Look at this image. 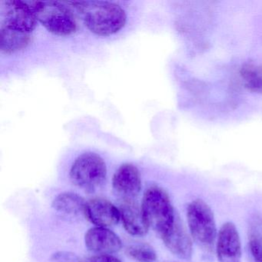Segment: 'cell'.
<instances>
[{
	"label": "cell",
	"mask_w": 262,
	"mask_h": 262,
	"mask_svg": "<svg viewBox=\"0 0 262 262\" xmlns=\"http://www.w3.org/2000/svg\"><path fill=\"white\" fill-rule=\"evenodd\" d=\"M115 192L124 200H134L142 188V179L137 167L131 163L121 165L113 178Z\"/></svg>",
	"instance_id": "8"
},
{
	"label": "cell",
	"mask_w": 262,
	"mask_h": 262,
	"mask_svg": "<svg viewBox=\"0 0 262 262\" xmlns=\"http://www.w3.org/2000/svg\"><path fill=\"white\" fill-rule=\"evenodd\" d=\"M126 253L132 258L141 262L154 261L157 258L154 248L147 244L131 245L127 248Z\"/></svg>",
	"instance_id": "16"
},
{
	"label": "cell",
	"mask_w": 262,
	"mask_h": 262,
	"mask_svg": "<svg viewBox=\"0 0 262 262\" xmlns=\"http://www.w3.org/2000/svg\"><path fill=\"white\" fill-rule=\"evenodd\" d=\"M85 204V200L76 193L62 192L53 200V207L59 212L76 214L84 212Z\"/></svg>",
	"instance_id": "14"
},
{
	"label": "cell",
	"mask_w": 262,
	"mask_h": 262,
	"mask_svg": "<svg viewBox=\"0 0 262 262\" xmlns=\"http://www.w3.org/2000/svg\"><path fill=\"white\" fill-rule=\"evenodd\" d=\"M170 262H174V261H170Z\"/></svg>",
	"instance_id": "19"
},
{
	"label": "cell",
	"mask_w": 262,
	"mask_h": 262,
	"mask_svg": "<svg viewBox=\"0 0 262 262\" xmlns=\"http://www.w3.org/2000/svg\"><path fill=\"white\" fill-rule=\"evenodd\" d=\"M187 220L190 234L195 243L205 251H211L217 237L215 219L209 205L202 199H195L187 207Z\"/></svg>",
	"instance_id": "3"
},
{
	"label": "cell",
	"mask_w": 262,
	"mask_h": 262,
	"mask_svg": "<svg viewBox=\"0 0 262 262\" xmlns=\"http://www.w3.org/2000/svg\"><path fill=\"white\" fill-rule=\"evenodd\" d=\"M82 15L85 27L98 36H111L123 28L126 15L117 4L103 1L70 3Z\"/></svg>",
	"instance_id": "1"
},
{
	"label": "cell",
	"mask_w": 262,
	"mask_h": 262,
	"mask_svg": "<svg viewBox=\"0 0 262 262\" xmlns=\"http://www.w3.org/2000/svg\"><path fill=\"white\" fill-rule=\"evenodd\" d=\"M85 243L90 251L100 254H113L122 248V241L119 236L103 227L90 228L85 234Z\"/></svg>",
	"instance_id": "10"
},
{
	"label": "cell",
	"mask_w": 262,
	"mask_h": 262,
	"mask_svg": "<svg viewBox=\"0 0 262 262\" xmlns=\"http://www.w3.org/2000/svg\"><path fill=\"white\" fill-rule=\"evenodd\" d=\"M79 262H122L117 257L110 254H99L93 257L82 259Z\"/></svg>",
	"instance_id": "18"
},
{
	"label": "cell",
	"mask_w": 262,
	"mask_h": 262,
	"mask_svg": "<svg viewBox=\"0 0 262 262\" xmlns=\"http://www.w3.org/2000/svg\"><path fill=\"white\" fill-rule=\"evenodd\" d=\"M30 33H24L1 26L0 28V49L6 54L24 50L30 42Z\"/></svg>",
	"instance_id": "13"
},
{
	"label": "cell",
	"mask_w": 262,
	"mask_h": 262,
	"mask_svg": "<svg viewBox=\"0 0 262 262\" xmlns=\"http://www.w3.org/2000/svg\"><path fill=\"white\" fill-rule=\"evenodd\" d=\"M38 21L53 34L70 36L77 30L76 18L70 7L56 1H33Z\"/></svg>",
	"instance_id": "4"
},
{
	"label": "cell",
	"mask_w": 262,
	"mask_h": 262,
	"mask_svg": "<svg viewBox=\"0 0 262 262\" xmlns=\"http://www.w3.org/2000/svg\"><path fill=\"white\" fill-rule=\"evenodd\" d=\"M0 6L1 26L31 34L38 22L33 1H5Z\"/></svg>",
	"instance_id": "6"
},
{
	"label": "cell",
	"mask_w": 262,
	"mask_h": 262,
	"mask_svg": "<svg viewBox=\"0 0 262 262\" xmlns=\"http://www.w3.org/2000/svg\"><path fill=\"white\" fill-rule=\"evenodd\" d=\"M106 165L103 159L93 152L79 156L73 162L70 176L76 186L93 191L100 187L106 179Z\"/></svg>",
	"instance_id": "5"
},
{
	"label": "cell",
	"mask_w": 262,
	"mask_h": 262,
	"mask_svg": "<svg viewBox=\"0 0 262 262\" xmlns=\"http://www.w3.org/2000/svg\"><path fill=\"white\" fill-rule=\"evenodd\" d=\"M84 214L89 221L96 227L113 226L121 219L119 208L110 201L104 199H93L85 204Z\"/></svg>",
	"instance_id": "9"
},
{
	"label": "cell",
	"mask_w": 262,
	"mask_h": 262,
	"mask_svg": "<svg viewBox=\"0 0 262 262\" xmlns=\"http://www.w3.org/2000/svg\"><path fill=\"white\" fill-rule=\"evenodd\" d=\"M53 261L55 262H79V257L76 254H73L70 252H58L56 254H53Z\"/></svg>",
	"instance_id": "17"
},
{
	"label": "cell",
	"mask_w": 262,
	"mask_h": 262,
	"mask_svg": "<svg viewBox=\"0 0 262 262\" xmlns=\"http://www.w3.org/2000/svg\"><path fill=\"white\" fill-rule=\"evenodd\" d=\"M248 246L254 262H262V217L255 215L250 222Z\"/></svg>",
	"instance_id": "15"
},
{
	"label": "cell",
	"mask_w": 262,
	"mask_h": 262,
	"mask_svg": "<svg viewBox=\"0 0 262 262\" xmlns=\"http://www.w3.org/2000/svg\"><path fill=\"white\" fill-rule=\"evenodd\" d=\"M141 208L148 226L161 237L171 231L179 219L169 197L160 187H150L146 190Z\"/></svg>",
	"instance_id": "2"
},
{
	"label": "cell",
	"mask_w": 262,
	"mask_h": 262,
	"mask_svg": "<svg viewBox=\"0 0 262 262\" xmlns=\"http://www.w3.org/2000/svg\"><path fill=\"white\" fill-rule=\"evenodd\" d=\"M119 211L124 228L132 235L143 236L148 232V226L142 208L134 200L122 201Z\"/></svg>",
	"instance_id": "12"
},
{
	"label": "cell",
	"mask_w": 262,
	"mask_h": 262,
	"mask_svg": "<svg viewBox=\"0 0 262 262\" xmlns=\"http://www.w3.org/2000/svg\"><path fill=\"white\" fill-rule=\"evenodd\" d=\"M165 246L176 257L189 260L192 256V241L180 219L172 229L162 236Z\"/></svg>",
	"instance_id": "11"
},
{
	"label": "cell",
	"mask_w": 262,
	"mask_h": 262,
	"mask_svg": "<svg viewBox=\"0 0 262 262\" xmlns=\"http://www.w3.org/2000/svg\"><path fill=\"white\" fill-rule=\"evenodd\" d=\"M216 253L219 262H241L242 243L234 223L225 222L219 230L216 242Z\"/></svg>",
	"instance_id": "7"
}]
</instances>
